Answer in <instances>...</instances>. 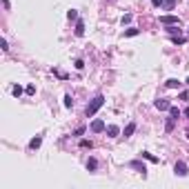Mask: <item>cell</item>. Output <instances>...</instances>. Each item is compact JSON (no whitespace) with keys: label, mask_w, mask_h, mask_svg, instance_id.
I'll return each instance as SVG.
<instances>
[{"label":"cell","mask_w":189,"mask_h":189,"mask_svg":"<svg viewBox=\"0 0 189 189\" xmlns=\"http://www.w3.org/2000/svg\"><path fill=\"white\" fill-rule=\"evenodd\" d=\"M163 2H165V0H151V5H154V7H160Z\"/></svg>","instance_id":"28"},{"label":"cell","mask_w":189,"mask_h":189,"mask_svg":"<svg viewBox=\"0 0 189 189\" xmlns=\"http://www.w3.org/2000/svg\"><path fill=\"white\" fill-rule=\"evenodd\" d=\"M165 85L169 87V89H178V87L183 85V82H180V80H176V78H169V80H167V82H165Z\"/></svg>","instance_id":"9"},{"label":"cell","mask_w":189,"mask_h":189,"mask_svg":"<svg viewBox=\"0 0 189 189\" xmlns=\"http://www.w3.org/2000/svg\"><path fill=\"white\" fill-rule=\"evenodd\" d=\"M80 147L82 149H91V140H80Z\"/></svg>","instance_id":"18"},{"label":"cell","mask_w":189,"mask_h":189,"mask_svg":"<svg viewBox=\"0 0 189 189\" xmlns=\"http://www.w3.org/2000/svg\"><path fill=\"white\" fill-rule=\"evenodd\" d=\"M174 120H176V118H169V120H167V125H165V129H167V131L174 129Z\"/></svg>","instance_id":"19"},{"label":"cell","mask_w":189,"mask_h":189,"mask_svg":"<svg viewBox=\"0 0 189 189\" xmlns=\"http://www.w3.org/2000/svg\"><path fill=\"white\" fill-rule=\"evenodd\" d=\"M169 116H171V118H180V109L171 105V107H169Z\"/></svg>","instance_id":"12"},{"label":"cell","mask_w":189,"mask_h":189,"mask_svg":"<svg viewBox=\"0 0 189 189\" xmlns=\"http://www.w3.org/2000/svg\"><path fill=\"white\" fill-rule=\"evenodd\" d=\"M67 18H69V20H78V11H76V9H69V11H67Z\"/></svg>","instance_id":"15"},{"label":"cell","mask_w":189,"mask_h":189,"mask_svg":"<svg viewBox=\"0 0 189 189\" xmlns=\"http://www.w3.org/2000/svg\"><path fill=\"white\" fill-rule=\"evenodd\" d=\"M102 105H105V98H102V96H96V98L87 105V116H96V111H98Z\"/></svg>","instance_id":"1"},{"label":"cell","mask_w":189,"mask_h":189,"mask_svg":"<svg viewBox=\"0 0 189 189\" xmlns=\"http://www.w3.org/2000/svg\"><path fill=\"white\" fill-rule=\"evenodd\" d=\"M185 82H187V85H189V78H187V80H185Z\"/></svg>","instance_id":"30"},{"label":"cell","mask_w":189,"mask_h":189,"mask_svg":"<svg viewBox=\"0 0 189 189\" xmlns=\"http://www.w3.org/2000/svg\"><path fill=\"white\" fill-rule=\"evenodd\" d=\"M25 91H27V94H29V96H34V94H36V87H34V85H29V87H27Z\"/></svg>","instance_id":"24"},{"label":"cell","mask_w":189,"mask_h":189,"mask_svg":"<svg viewBox=\"0 0 189 189\" xmlns=\"http://www.w3.org/2000/svg\"><path fill=\"white\" fill-rule=\"evenodd\" d=\"M174 171H176V176H187L189 174V169H187V165H185V163H176Z\"/></svg>","instance_id":"4"},{"label":"cell","mask_w":189,"mask_h":189,"mask_svg":"<svg viewBox=\"0 0 189 189\" xmlns=\"http://www.w3.org/2000/svg\"><path fill=\"white\" fill-rule=\"evenodd\" d=\"M11 91H14V96H16V98H18V96L22 94V87H18V85H16V87H14V89H11Z\"/></svg>","instance_id":"22"},{"label":"cell","mask_w":189,"mask_h":189,"mask_svg":"<svg viewBox=\"0 0 189 189\" xmlns=\"http://www.w3.org/2000/svg\"><path fill=\"white\" fill-rule=\"evenodd\" d=\"M134 131H136V122H129V125H127V127H125L122 136H125V138H129V136L134 134Z\"/></svg>","instance_id":"7"},{"label":"cell","mask_w":189,"mask_h":189,"mask_svg":"<svg viewBox=\"0 0 189 189\" xmlns=\"http://www.w3.org/2000/svg\"><path fill=\"white\" fill-rule=\"evenodd\" d=\"M82 134H85V127H78V129L74 131V136H82Z\"/></svg>","instance_id":"26"},{"label":"cell","mask_w":189,"mask_h":189,"mask_svg":"<svg viewBox=\"0 0 189 189\" xmlns=\"http://www.w3.org/2000/svg\"><path fill=\"white\" fill-rule=\"evenodd\" d=\"M185 116H187V118H189V107H187V109H185Z\"/></svg>","instance_id":"29"},{"label":"cell","mask_w":189,"mask_h":189,"mask_svg":"<svg viewBox=\"0 0 189 189\" xmlns=\"http://www.w3.org/2000/svg\"><path fill=\"white\" fill-rule=\"evenodd\" d=\"M125 36H127V38H131V36H138V29H134V27H131V29L125 31Z\"/></svg>","instance_id":"16"},{"label":"cell","mask_w":189,"mask_h":189,"mask_svg":"<svg viewBox=\"0 0 189 189\" xmlns=\"http://www.w3.org/2000/svg\"><path fill=\"white\" fill-rule=\"evenodd\" d=\"M71 105H74V100H71V96H69V94H67V96H65V107H67V109H69Z\"/></svg>","instance_id":"20"},{"label":"cell","mask_w":189,"mask_h":189,"mask_svg":"<svg viewBox=\"0 0 189 189\" xmlns=\"http://www.w3.org/2000/svg\"><path fill=\"white\" fill-rule=\"evenodd\" d=\"M105 129H107V127H105L102 120H94V122H91V131H94V134H100V131H105Z\"/></svg>","instance_id":"5"},{"label":"cell","mask_w":189,"mask_h":189,"mask_svg":"<svg viewBox=\"0 0 189 189\" xmlns=\"http://www.w3.org/2000/svg\"><path fill=\"white\" fill-rule=\"evenodd\" d=\"M76 36H85V22H82V20H78V22H76Z\"/></svg>","instance_id":"8"},{"label":"cell","mask_w":189,"mask_h":189,"mask_svg":"<svg viewBox=\"0 0 189 189\" xmlns=\"http://www.w3.org/2000/svg\"><path fill=\"white\" fill-rule=\"evenodd\" d=\"M96 167H98V160H96V158H89V160H87V169H96Z\"/></svg>","instance_id":"14"},{"label":"cell","mask_w":189,"mask_h":189,"mask_svg":"<svg viewBox=\"0 0 189 189\" xmlns=\"http://www.w3.org/2000/svg\"><path fill=\"white\" fill-rule=\"evenodd\" d=\"M163 5H165V9H174V5H176V0H165Z\"/></svg>","instance_id":"17"},{"label":"cell","mask_w":189,"mask_h":189,"mask_svg":"<svg viewBox=\"0 0 189 189\" xmlns=\"http://www.w3.org/2000/svg\"><path fill=\"white\" fill-rule=\"evenodd\" d=\"M142 158H145V160H149V163H158V158H156V156H151L149 151H142Z\"/></svg>","instance_id":"13"},{"label":"cell","mask_w":189,"mask_h":189,"mask_svg":"<svg viewBox=\"0 0 189 189\" xmlns=\"http://www.w3.org/2000/svg\"><path fill=\"white\" fill-rule=\"evenodd\" d=\"M0 49H2V51H7V49H9V45H7V40H5V38L0 40Z\"/></svg>","instance_id":"23"},{"label":"cell","mask_w":189,"mask_h":189,"mask_svg":"<svg viewBox=\"0 0 189 189\" xmlns=\"http://www.w3.org/2000/svg\"><path fill=\"white\" fill-rule=\"evenodd\" d=\"M107 136H109V138H116V136L120 134V129H118V125H109V127H107Z\"/></svg>","instance_id":"6"},{"label":"cell","mask_w":189,"mask_h":189,"mask_svg":"<svg viewBox=\"0 0 189 189\" xmlns=\"http://www.w3.org/2000/svg\"><path fill=\"white\" fill-rule=\"evenodd\" d=\"M129 22H131V16L127 14V16H125V18H122V25H129Z\"/></svg>","instance_id":"27"},{"label":"cell","mask_w":189,"mask_h":189,"mask_svg":"<svg viewBox=\"0 0 189 189\" xmlns=\"http://www.w3.org/2000/svg\"><path fill=\"white\" fill-rule=\"evenodd\" d=\"M129 167H134V169L142 171V174H145V171H147V169H145V165H142V163H138V160H131V163H129Z\"/></svg>","instance_id":"11"},{"label":"cell","mask_w":189,"mask_h":189,"mask_svg":"<svg viewBox=\"0 0 189 189\" xmlns=\"http://www.w3.org/2000/svg\"><path fill=\"white\" fill-rule=\"evenodd\" d=\"M160 22H163V25H180V18L178 16H163Z\"/></svg>","instance_id":"3"},{"label":"cell","mask_w":189,"mask_h":189,"mask_svg":"<svg viewBox=\"0 0 189 189\" xmlns=\"http://www.w3.org/2000/svg\"><path fill=\"white\" fill-rule=\"evenodd\" d=\"M171 40H174L176 45H183V42H185V38H183V36H174V38H171Z\"/></svg>","instance_id":"21"},{"label":"cell","mask_w":189,"mask_h":189,"mask_svg":"<svg viewBox=\"0 0 189 189\" xmlns=\"http://www.w3.org/2000/svg\"><path fill=\"white\" fill-rule=\"evenodd\" d=\"M40 145H42V138H40V136H36V138H31V142H29V149H38Z\"/></svg>","instance_id":"10"},{"label":"cell","mask_w":189,"mask_h":189,"mask_svg":"<svg viewBox=\"0 0 189 189\" xmlns=\"http://www.w3.org/2000/svg\"><path fill=\"white\" fill-rule=\"evenodd\" d=\"M74 67H76V69H82V67H85V62H82V60H76Z\"/></svg>","instance_id":"25"},{"label":"cell","mask_w":189,"mask_h":189,"mask_svg":"<svg viewBox=\"0 0 189 189\" xmlns=\"http://www.w3.org/2000/svg\"><path fill=\"white\" fill-rule=\"evenodd\" d=\"M169 107H171V102L167 98H158L156 100V109H160V111H169Z\"/></svg>","instance_id":"2"}]
</instances>
